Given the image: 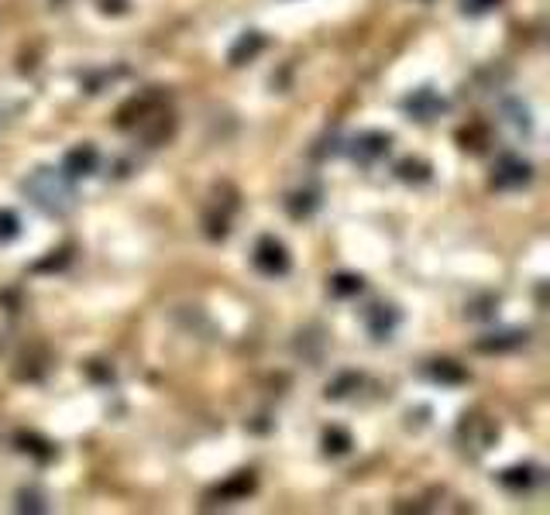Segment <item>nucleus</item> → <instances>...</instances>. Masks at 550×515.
Wrapping results in <instances>:
<instances>
[{
  "label": "nucleus",
  "instance_id": "15",
  "mask_svg": "<svg viewBox=\"0 0 550 515\" xmlns=\"http://www.w3.org/2000/svg\"><path fill=\"white\" fill-rule=\"evenodd\" d=\"M399 179H403V183H427L430 165L427 162H403L399 165Z\"/></svg>",
  "mask_w": 550,
  "mask_h": 515
},
{
  "label": "nucleus",
  "instance_id": "10",
  "mask_svg": "<svg viewBox=\"0 0 550 515\" xmlns=\"http://www.w3.org/2000/svg\"><path fill=\"white\" fill-rule=\"evenodd\" d=\"M430 378H433V382H444V385H461L468 374L458 368L454 361H433V368H430Z\"/></svg>",
  "mask_w": 550,
  "mask_h": 515
},
{
  "label": "nucleus",
  "instance_id": "14",
  "mask_svg": "<svg viewBox=\"0 0 550 515\" xmlns=\"http://www.w3.org/2000/svg\"><path fill=\"white\" fill-rule=\"evenodd\" d=\"M365 288V282L358 279V275H337L334 282H330V292L334 296H358Z\"/></svg>",
  "mask_w": 550,
  "mask_h": 515
},
{
  "label": "nucleus",
  "instance_id": "7",
  "mask_svg": "<svg viewBox=\"0 0 550 515\" xmlns=\"http://www.w3.org/2000/svg\"><path fill=\"white\" fill-rule=\"evenodd\" d=\"M396 327H399V313H396L392 306H371V309H368V333H371L375 340H388Z\"/></svg>",
  "mask_w": 550,
  "mask_h": 515
},
{
  "label": "nucleus",
  "instance_id": "4",
  "mask_svg": "<svg viewBox=\"0 0 550 515\" xmlns=\"http://www.w3.org/2000/svg\"><path fill=\"white\" fill-rule=\"evenodd\" d=\"M97 165H100L97 148H93V144H76V148L65 155L62 172H65L69 179H80V176H93V172H97Z\"/></svg>",
  "mask_w": 550,
  "mask_h": 515
},
{
  "label": "nucleus",
  "instance_id": "19",
  "mask_svg": "<svg viewBox=\"0 0 550 515\" xmlns=\"http://www.w3.org/2000/svg\"><path fill=\"white\" fill-rule=\"evenodd\" d=\"M18 509H31V512H45V505L39 502V494H28V492H21V505Z\"/></svg>",
  "mask_w": 550,
  "mask_h": 515
},
{
  "label": "nucleus",
  "instance_id": "3",
  "mask_svg": "<svg viewBox=\"0 0 550 515\" xmlns=\"http://www.w3.org/2000/svg\"><path fill=\"white\" fill-rule=\"evenodd\" d=\"M530 162H523L519 155H502L495 162V172H492V185L495 189H523L530 183Z\"/></svg>",
  "mask_w": 550,
  "mask_h": 515
},
{
  "label": "nucleus",
  "instance_id": "13",
  "mask_svg": "<svg viewBox=\"0 0 550 515\" xmlns=\"http://www.w3.org/2000/svg\"><path fill=\"white\" fill-rule=\"evenodd\" d=\"M251 488H255V477L251 474H238L234 481H227L224 488H217V494L221 498H238V494H248Z\"/></svg>",
  "mask_w": 550,
  "mask_h": 515
},
{
  "label": "nucleus",
  "instance_id": "6",
  "mask_svg": "<svg viewBox=\"0 0 550 515\" xmlns=\"http://www.w3.org/2000/svg\"><path fill=\"white\" fill-rule=\"evenodd\" d=\"M444 107H448V103L441 100L433 90H416V93L406 100V110L416 117V121H430V117H437Z\"/></svg>",
  "mask_w": 550,
  "mask_h": 515
},
{
  "label": "nucleus",
  "instance_id": "17",
  "mask_svg": "<svg viewBox=\"0 0 550 515\" xmlns=\"http://www.w3.org/2000/svg\"><path fill=\"white\" fill-rule=\"evenodd\" d=\"M18 234H21L18 213H11V210H0V241H14Z\"/></svg>",
  "mask_w": 550,
  "mask_h": 515
},
{
  "label": "nucleus",
  "instance_id": "18",
  "mask_svg": "<svg viewBox=\"0 0 550 515\" xmlns=\"http://www.w3.org/2000/svg\"><path fill=\"white\" fill-rule=\"evenodd\" d=\"M499 0H465V11L468 14H485V11H492Z\"/></svg>",
  "mask_w": 550,
  "mask_h": 515
},
{
  "label": "nucleus",
  "instance_id": "2",
  "mask_svg": "<svg viewBox=\"0 0 550 515\" xmlns=\"http://www.w3.org/2000/svg\"><path fill=\"white\" fill-rule=\"evenodd\" d=\"M255 268L268 275V279H283L289 271V251H285L283 241L275 237H262L258 247H255Z\"/></svg>",
  "mask_w": 550,
  "mask_h": 515
},
{
  "label": "nucleus",
  "instance_id": "12",
  "mask_svg": "<svg viewBox=\"0 0 550 515\" xmlns=\"http://www.w3.org/2000/svg\"><path fill=\"white\" fill-rule=\"evenodd\" d=\"M495 337V333H492ZM519 344H527V333H499L495 340H482L478 348L482 350H510V348H519Z\"/></svg>",
  "mask_w": 550,
  "mask_h": 515
},
{
  "label": "nucleus",
  "instance_id": "5",
  "mask_svg": "<svg viewBox=\"0 0 550 515\" xmlns=\"http://www.w3.org/2000/svg\"><path fill=\"white\" fill-rule=\"evenodd\" d=\"M354 159L362 165H371L379 162L382 155H388V134H379V131H371V134H362L358 142H354Z\"/></svg>",
  "mask_w": 550,
  "mask_h": 515
},
{
  "label": "nucleus",
  "instance_id": "11",
  "mask_svg": "<svg viewBox=\"0 0 550 515\" xmlns=\"http://www.w3.org/2000/svg\"><path fill=\"white\" fill-rule=\"evenodd\" d=\"M499 481H502L506 488H516V492H519V488H530L533 481H537V471H533V468H510V471L499 474Z\"/></svg>",
  "mask_w": 550,
  "mask_h": 515
},
{
  "label": "nucleus",
  "instance_id": "8",
  "mask_svg": "<svg viewBox=\"0 0 550 515\" xmlns=\"http://www.w3.org/2000/svg\"><path fill=\"white\" fill-rule=\"evenodd\" d=\"M262 45H266V41H262V35L248 31L245 39H241L238 45H234V48H231V62H234V65H241L245 59H255V56L262 52Z\"/></svg>",
  "mask_w": 550,
  "mask_h": 515
},
{
  "label": "nucleus",
  "instance_id": "9",
  "mask_svg": "<svg viewBox=\"0 0 550 515\" xmlns=\"http://www.w3.org/2000/svg\"><path fill=\"white\" fill-rule=\"evenodd\" d=\"M317 196H320L317 189H306V193H292V196H289V213H292L296 220H300V217H310V213L317 210V203H320Z\"/></svg>",
  "mask_w": 550,
  "mask_h": 515
},
{
  "label": "nucleus",
  "instance_id": "1",
  "mask_svg": "<svg viewBox=\"0 0 550 515\" xmlns=\"http://www.w3.org/2000/svg\"><path fill=\"white\" fill-rule=\"evenodd\" d=\"M24 193L35 200V206H41L52 217H65L76 206V189L69 183V176L59 172V168H39V172H31L24 179Z\"/></svg>",
  "mask_w": 550,
  "mask_h": 515
},
{
  "label": "nucleus",
  "instance_id": "16",
  "mask_svg": "<svg viewBox=\"0 0 550 515\" xmlns=\"http://www.w3.org/2000/svg\"><path fill=\"white\" fill-rule=\"evenodd\" d=\"M347 447H351V436H347L345 430H327L324 433V451L327 453H347Z\"/></svg>",
  "mask_w": 550,
  "mask_h": 515
}]
</instances>
